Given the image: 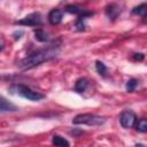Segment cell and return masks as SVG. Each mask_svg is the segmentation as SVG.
Wrapping results in <instances>:
<instances>
[{
	"mask_svg": "<svg viewBox=\"0 0 147 147\" xmlns=\"http://www.w3.org/2000/svg\"><path fill=\"white\" fill-rule=\"evenodd\" d=\"M138 86V80L136 78H131L126 82V85H125V88L127 92H133L136 90V87Z\"/></svg>",
	"mask_w": 147,
	"mask_h": 147,
	"instance_id": "obj_17",
	"label": "cell"
},
{
	"mask_svg": "<svg viewBox=\"0 0 147 147\" xmlns=\"http://www.w3.org/2000/svg\"><path fill=\"white\" fill-rule=\"evenodd\" d=\"M61 40H56V41H53L49 46H47L46 48L44 49H39L28 56H25L23 60H21V62L18 63V67L20 69L22 70H29V69H32L44 62H47V61H51L53 59H55L60 51H61Z\"/></svg>",
	"mask_w": 147,
	"mask_h": 147,
	"instance_id": "obj_1",
	"label": "cell"
},
{
	"mask_svg": "<svg viewBox=\"0 0 147 147\" xmlns=\"http://www.w3.org/2000/svg\"><path fill=\"white\" fill-rule=\"evenodd\" d=\"M105 122H106L105 117H101L94 114H79L72 118V123L76 125L85 124V125H91V126H98V125H102Z\"/></svg>",
	"mask_w": 147,
	"mask_h": 147,
	"instance_id": "obj_3",
	"label": "cell"
},
{
	"mask_svg": "<svg viewBox=\"0 0 147 147\" xmlns=\"http://www.w3.org/2000/svg\"><path fill=\"white\" fill-rule=\"evenodd\" d=\"M17 110L18 108L14 103H11L9 100L0 95V113H15Z\"/></svg>",
	"mask_w": 147,
	"mask_h": 147,
	"instance_id": "obj_7",
	"label": "cell"
},
{
	"mask_svg": "<svg viewBox=\"0 0 147 147\" xmlns=\"http://www.w3.org/2000/svg\"><path fill=\"white\" fill-rule=\"evenodd\" d=\"M15 24L24 25V26H39L42 24V18L40 13H31L28 16L23 17L20 21H16Z\"/></svg>",
	"mask_w": 147,
	"mask_h": 147,
	"instance_id": "obj_4",
	"label": "cell"
},
{
	"mask_svg": "<svg viewBox=\"0 0 147 147\" xmlns=\"http://www.w3.org/2000/svg\"><path fill=\"white\" fill-rule=\"evenodd\" d=\"M64 10H65L67 13H69V14H76V15H80V14L84 11V9H83L79 5H74V3L65 6Z\"/></svg>",
	"mask_w": 147,
	"mask_h": 147,
	"instance_id": "obj_13",
	"label": "cell"
},
{
	"mask_svg": "<svg viewBox=\"0 0 147 147\" xmlns=\"http://www.w3.org/2000/svg\"><path fill=\"white\" fill-rule=\"evenodd\" d=\"M134 126H136V130L139 131V132H141V133H146L147 132V121L145 118L138 119L136 122Z\"/></svg>",
	"mask_w": 147,
	"mask_h": 147,
	"instance_id": "obj_15",
	"label": "cell"
},
{
	"mask_svg": "<svg viewBox=\"0 0 147 147\" xmlns=\"http://www.w3.org/2000/svg\"><path fill=\"white\" fill-rule=\"evenodd\" d=\"M62 18H63V11L59 8H55V9H52L49 13H48V22L52 24V25H57L62 22Z\"/></svg>",
	"mask_w": 147,
	"mask_h": 147,
	"instance_id": "obj_6",
	"label": "cell"
},
{
	"mask_svg": "<svg viewBox=\"0 0 147 147\" xmlns=\"http://www.w3.org/2000/svg\"><path fill=\"white\" fill-rule=\"evenodd\" d=\"M95 69H96V71H98L99 75L106 77L108 69H107V67H106V64H105L103 62H101V61H95Z\"/></svg>",
	"mask_w": 147,
	"mask_h": 147,
	"instance_id": "obj_16",
	"label": "cell"
},
{
	"mask_svg": "<svg viewBox=\"0 0 147 147\" xmlns=\"http://www.w3.org/2000/svg\"><path fill=\"white\" fill-rule=\"evenodd\" d=\"M88 87V80L84 77L82 78H78L75 83V91L77 93H84Z\"/></svg>",
	"mask_w": 147,
	"mask_h": 147,
	"instance_id": "obj_11",
	"label": "cell"
},
{
	"mask_svg": "<svg viewBox=\"0 0 147 147\" xmlns=\"http://www.w3.org/2000/svg\"><path fill=\"white\" fill-rule=\"evenodd\" d=\"M137 122V115L132 110H124L119 115V123L124 129H131Z\"/></svg>",
	"mask_w": 147,
	"mask_h": 147,
	"instance_id": "obj_5",
	"label": "cell"
},
{
	"mask_svg": "<svg viewBox=\"0 0 147 147\" xmlns=\"http://www.w3.org/2000/svg\"><path fill=\"white\" fill-rule=\"evenodd\" d=\"M146 13H147V7H146V3H141L137 7H134L132 9V14L133 15H138V16H141V17H146Z\"/></svg>",
	"mask_w": 147,
	"mask_h": 147,
	"instance_id": "obj_14",
	"label": "cell"
},
{
	"mask_svg": "<svg viewBox=\"0 0 147 147\" xmlns=\"http://www.w3.org/2000/svg\"><path fill=\"white\" fill-rule=\"evenodd\" d=\"M52 144L55 147H70V142L62 136L59 134H54L52 137Z\"/></svg>",
	"mask_w": 147,
	"mask_h": 147,
	"instance_id": "obj_10",
	"label": "cell"
},
{
	"mask_svg": "<svg viewBox=\"0 0 147 147\" xmlns=\"http://www.w3.org/2000/svg\"><path fill=\"white\" fill-rule=\"evenodd\" d=\"M2 48H3V47H2V45H1V44H0V51H1V49H2Z\"/></svg>",
	"mask_w": 147,
	"mask_h": 147,
	"instance_id": "obj_20",
	"label": "cell"
},
{
	"mask_svg": "<svg viewBox=\"0 0 147 147\" xmlns=\"http://www.w3.org/2000/svg\"><path fill=\"white\" fill-rule=\"evenodd\" d=\"M92 15H93V11H86V10H84V11L78 16V18H77V21H76V23H75L76 30H77V31H84L85 28H86L85 21L87 20V17H90V16H92Z\"/></svg>",
	"mask_w": 147,
	"mask_h": 147,
	"instance_id": "obj_9",
	"label": "cell"
},
{
	"mask_svg": "<svg viewBox=\"0 0 147 147\" xmlns=\"http://www.w3.org/2000/svg\"><path fill=\"white\" fill-rule=\"evenodd\" d=\"M105 11H106V15L109 17V20H116L121 14L122 9L117 3H109L106 6Z\"/></svg>",
	"mask_w": 147,
	"mask_h": 147,
	"instance_id": "obj_8",
	"label": "cell"
},
{
	"mask_svg": "<svg viewBox=\"0 0 147 147\" xmlns=\"http://www.w3.org/2000/svg\"><path fill=\"white\" fill-rule=\"evenodd\" d=\"M33 33H34L36 40H38V41H40V42H46V41H48V33L45 32L42 29L37 28V29L33 30Z\"/></svg>",
	"mask_w": 147,
	"mask_h": 147,
	"instance_id": "obj_12",
	"label": "cell"
},
{
	"mask_svg": "<svg viewBox=\"0 0 147 147\" xmlns=\"http://www.w3.org/2000/svg\"><path fill=\"white\" fill-rule=\"evenodd\" d=\"M10 91H11V93H15V94H17L24 99H28L30 101H39V100L45 98L44 94H41L37 91H33L32 88H30L29 86L23 85V84L13 85L10 87Z\"/></svg>",
	"mask_w": 147,
	"mask_h": 147,
	"instance_id": "obj_2",
	"label": "cell"
},
{
	"mask_svg": "<svg viewBox=\"0 0 147 147\" xmlns=\"http://www.w3.org/2000/svg\"><path fill=\"white\" fill-rule=\"evenodd\" d=\"M134 147H145V145L144 144H137Z\"/></svg>",
	"mask_w": 147,
	"mask_h": 147,
	"instance_id": "obj_19",
	"label": "cell"
},
{
	"mask_svg": "<svg viewBox=\"0 0 147 147\" xmlns=\"http://www.w3.org/2000/svg\"><path fill=\"white\" fill-rule=\"evenodd\" d=\"M132 57H133V60H136V61H142V60L145 59V54H142V53H134V54L132 55Z\"/></svg>",
	"mask_w": 147,
	"mask_h": 147,
	"instance_id": "obj_18",
	"label": "cell"
}]
</instances>
